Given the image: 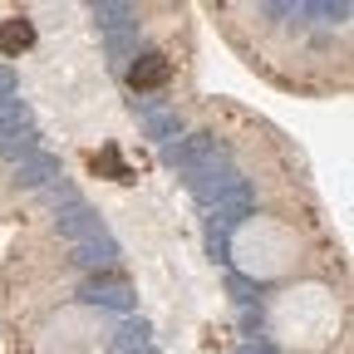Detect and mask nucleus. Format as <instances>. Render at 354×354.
Returning a JSON list of instances; mask_svg holds the SVG:
<instances>
[{
	"instance_id": "f257e3e1",
	"label": "nucleus",
	"mask_w": 354,
	"mask_h": 354,
	"mask_svg": "<svg viewBox=\"0 0 354 354\" xmlns=\"http://www.w3.org/2000/svg\"><path fill=\"white\" fill-rule=\"evenodd\" d=\"M30 44H35V20H25V15L0 20V55L6 59H20Z\"/></svg>"
},
{
	"instance_id": "f03ea898",
	"label": "nucleus",
	"mask_w": 354,
	"mask_h": 354,
	"mask_svg": "<svg viewBox=\"0 0 354 354\" xmlns=\"http://www.w3.org/2000/svg\"><path fill=\"white\" fill-rule=\"evenodd\" d=\"M167 79H172V64H167L162 55H143L138 64L128 69V84H133V88H162Z\"/></svg>"
}]
</instances>
